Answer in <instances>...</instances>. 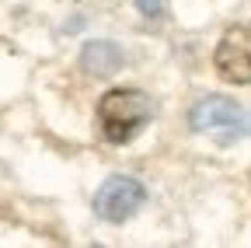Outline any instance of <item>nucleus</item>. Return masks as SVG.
Here are the masks:
<instances>
[{
	"instance_id": "obj_4",
	"label": "nucleus",
	"mask_w": 251,
	"mask_h": 248,
	"mask_svg": "<svg viewBox=\"0 0 251 248\" xmlns=\"http://www.w3.org/2000/svg\"><path fill=\"white\" fill-rule=\"evenodd\" d=\"M213 59H216L220 77L244 87V84L251 81V63H248V28H244V25H234L230 32L220 39Z\"/></svg>"
},
{
	"instance_id": "obj_2",
	"label": "nucleus",
	"mask_w": 251,
	"mask_h": 248,
	"mask_svg": "<svg viewBox=\"0 0 251 248\" xmlns=\"http://www.w3.org/2000/svg\"><path fill=\"white\" fill-rule=\"evenodd\" d=\"M192 130L216 140V143H237L244 133H248V115L244 109L234 102V98H224V95H209L202 102L192 105Z\"/></svg>"
},
{
	"instance_id": "obj_5",
	"label": "nucleus",
	"mask_w": 251,
	"mask_h": 248,
	"mask_svg": "<svg viewBox=\"0 0 251 248\" xmlns=\"http://www.w3.org/2000/svg\"><path fill=\"white\" fill-rule=\"evenodd\" d=\"M122 49L115 42H105V39H94L80 49V67L94 77H112L119 67H122Z\"/></svg>"
},
{
	"instance_id": "obj_1",
	"label": "nucleus",
	"mask_w": 251,
	"mask_h": 248,
	"mask_svg": "<svg viewBox=\"0 0 251 248\" xmlns=\"http://www.w3.org/2000/svg\"><path fill=\"white\" fill-rule=\"evenodd\" d=\"M150 119H153V98L136 87H115L98 102L101 137L108 143H129Z\"/></svg>"
},
{
	"instance_id": "obj_3",
	"label": "nucleus",
	"mask_w": 251,
	"mask_h": 248,
	"mask_svg": "<svg viewBox=\"0 0 251 248\" xmlns=\"http://www.w3.org/2000/svg\"><path fill=\"white\" fill-rule=\"evenodd\" d=\"M147 189L136 178H126V175H112L101 182V189L94 193V213L101 217L105 224H122L143 206Z\"/></svg>"
},
{
	"instance_id": "obj_6",
	"label": "nucleus",
	"mask_w": 251,
	"mask_h": 248,
	"mask_svg": "<svg viewBox=\"0 0 251 248\" xmlns=\"http://www.w3.org/2000/svg\"><path fill=\"white\" fill-rule=\"evenodd\" d=\"M136 7H140V14H147V18H157L161 14V0H136Z\"/></svg>"
}]
</instances>
